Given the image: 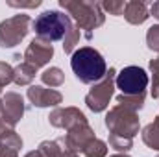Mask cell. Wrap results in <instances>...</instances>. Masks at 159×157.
Returning a JSON list of instances; mask_svg holds the SVG:
<instances>
[{
  "instance_id": "obj_1",
  "label": "cell",
  "mask_w": 159,
  "mask_h": 157,
  "mask_svg": "<svg viewBox=\"0 0 159 157\" xmlns=\"http://www.w3.org/2000/svg\"><path fill=\"white\" fill-rule=\"evenodd\" d=\"M59 6L67 11V15L76 20V26L85 32V39L93 37V30L100 28L106 20L104 9L100 2L93 0H59Z\"/></svg>"
},
{
  "instance_id": "obj_2",
  "label": "cell",
  "mask_w": 159,
  "mask_h": 157,
  "mask_svg": "<svg viewBox=\"0 0 159 157\" xmlns=\"http://www.w3.org/2000/svg\"><path fill=\"white\" fill-rule=\"evenodd\" d=\"M72 72L81 83H96L106 76L107 65L104 56L93 46H81L70 56Z\"/></svg>"
},
{
  "instance_id": "obj_3",
  "label": "cell",
  "mask_w": 159,
  "mask_h": 157,
  "mask_svg": "<svg viewBox=\"0 0 159 157\" xmlns=\"http://www.w3.org/2000/svg\"><path fill=\"white\" fill-rule=\"evenodd\" d=\"M32 26H34V32L37 34L39 39L54 43V41L65 39V35L70 32V28L74 24H72V19L67 13L56 11V9H48V11L41 13L39 17L32 22Z\"/></svg>"
},
{
  "instance_id": "obj_4",
  "label": "cell",
  "mask_w": 159,
  "mask_h": 157,
  "mask_svg": "<svg viewBox=\"0 0 159 157\" xmlns=\"http://www.w3.org/2000/svg\"><path fill=\"white\" fill-rule=\"evenodd\" d=\"M106 128L109 129V133L126 137V139H133L139 133L141 122H139V113L129 111L122 105H113L107 115H106Z\"/></svg>"
},
{
  "instance_id": "obj_5",
  "label": "cell",
  "mask_w": 159,
  "mask_h": 157,
  "mask_svg": "<svg viewBox=\"0 0 159 157\" xmlns=\"http://www.w3.org/2000/svg\"><path fill=\"white\" fill-rule=\"evenodd\" d=\"M115 78H117V70L115 69H109L106 72V76L100 79V81H96L91 87V91L87 92L85 104H87V107L93 113H102V111L107 109L109 100L113 98V92L117 89L115 87Z\"/></svg>"
},
{
  "instance_id": "obj_6",
  "label": "cell",
  "mask_w": 159,
  "mask_h": 157,
  "mask_svg": "<svg viewBox=\"0 0 159 157\" xmlns=\"http://www.w3.org/2000/svg\"><path fill=\"white\" fill-rule=\"evenodd\" d=\"M148 83H150V78L146 70L135 65L124 67L115 78V87L120 91V94H128V96L144 94Z\"/></svg>"
},
{
  "instance_id": "obj_7",
  "label": "cell",
  "mask_w": 159,
  "mask_h": 157,
  "mask_svg": "<svg viewBox=\"0 0 159 157\" xmlns=\"http://www.w3.org/2000/svg\"><path fill=\"white\" fill-rule=\"evenodd\" d=\"M32 19L24 13H19L15 17H9L0 22V48H13L20 44L30 32Z\"/></svg>"
},
{
  "instance_id": "obj_8",
  "label": "cell",
  "mask_w": 159,
  "mask_h": 157,
  "mask_svg": "<svg viewBox=\"0 0 159 157\" xmlns=\"http://www.w3.org/2000/svg\"><path fill=\"white\" fill-rule=\"evenodd\" d=\"M52 57H54V44L44 39H39V37H35L32 41L28 44L26 52H24L26 63H30L35 69H41V67L48 65Z\"/></svg>"
},
{
  "instance_id": "obj_9",
  "label": "cell",
  "mask_w": 159,
  "mask_h": 157,
  "mask_svg": "<svg viewBox=\"0 0 159 157\" xmlns=\"http://www.w3.org/2000/svg\"><path fill=\"white\" fill-rule=\"evenodd\" d=\"M2 104H4V124H6V128L15 129V126L20 122V118L24 117V111H26L24 98L19 92H6L2 96Z\"/></svg>"
},
{
  "instance_id": "obj_10",
  "label": "cell",
  "mask_w": 159,
  "mask_h": 157,
  "mask_svg": "<svg viewBox=\"0 0 159 157\" xmlns=\"http://www.w3.org/2000/svg\"><path fill=\"white\" fill-rule=\"evenodd\" d=\"M48 122H50L54 128H61V129H67V131H69V129H72L74 126L87 122V117L80 111L78 107L69 105V107H56V109L50 113Z\"/></svg>"
},
{
  "instance_id": "obj_11",
  "label": "cell",
  "mask_w": 159,
  "mask_h": 157,
  "mask_svg": "<svg viewBox=\"0 0 159 157\" xmlns=\"http://www.w3.org/2000/svg\"><path fill=\"white\" fill-rule=\"evenodd\" d=\"M28 100L35 107H57L63 102V94L56 89H48L43 85H30L28 89Z\"/></svg>"
},
{
  "instance_id": "obj_12",
  "label": "cell",
  "mask_w": 159,
  "mask_h": 157,
  "mask_svg": "<svg viewBox=\"0 0 159 157\" xmlns=\"http://www.w3.org/2000/svg\"><path fill=\"white\" fill-rule=\"evenodd\" d=\"M94 139H96V135H94V129L89 126V122H83V124L74 126V128L69 129L67 135L63 137L65 144H67L69 148H72L74 152H78V154L83 152L85 146H87L91 141H94Z\"/></svg>"
},
{
  "instance_id": "obj_13",
  "label": "cell",
  "mask_w": 159,
  "mask_h": 157,
  "mask_svg": "<svg viewBox=\"0 0 159 157\" xmlns=\"http://www.w3.org/2000/svg\"><path fill=\"white\" fill-rule=\"evenodd\" d=\"M20 148L22 139L15 129L6 128L0 131V157H19Z\"/></svg>"
},
{
  "instance_id": "obj_14",
  "label": "cell",
  "mask_w": 159,
  "mask_h": 157,
  "mask_svg": "<svg viewBox=\"0 0 159 157\" xmlns=\"http://www.w3.org/2000/svg\"><path fill=\"white\" fill-rule=\"evenodd\" d=\"M150 17V11H148V6L144 2H139V0H131V2H126V7H124V19L133 24V26H139L143 22H146Z\"/></svg>"
},
{
  "instance_id": "obj_15",
  "label": "cell",
  "mask_w": 159,
  "mask_h": 157,
  "mask_svg": "<svg viewBox=\"0 0 159 157\" xmlns=\"http://www.w3.org/2000/svg\"><path fill=\"white\" fill-rule=\"evenodd\" d=\"M35 74H37V69L24 61V63H20V65L15 67V70H13V81L19 87H26V85H30L34 81Z\"/></svg>"
},
{
  "instance_id": "obj_16",
  "label": "cell",
  "mask_w": 159,
  "mask_h": 157,
  "mask_svg": "<svg viewBox=\"0 0 159 157\" xmlns=\"http://www.w3.org/2000/svg\"><path fill=\"white\" fill-rule=\"evenodd\" d=\"M41 79L44 85H48L50 89H56V87H61L63 81H65V74L59 67H50L46 69L43 74H41Z\"/></svg>"
},
{
  "instance_id": "obj_17",
  "label": "cell",
  "mask_w": 159,
  "mask_h": 157,
  "mask_svg": "<svg viewBox=\"0 0 159 157\" xmlns=\"http://www.w3.org/2000/svg\"><path fill=\"white\" fill-rule=\"evenodd\" d=\"M143 142L150 148V150H156L159 152V126L157 124H148L143 128Z\"/></svg>"
},
{
  "instance_id": "obj_18",
  "label": "cell",
  "mask_w": 159,
  "mask_h": 157,
  "mask_svg": "<svg viewBox=\"0 0 159 157\" xmlns=\"http://www.w3.org/2000/svg\"><path fill=\"white\" fill-rule=\"evenodd\" d=\"M117 104L129 109V111H135L139 113L143 107H144V94H135V96H128V94H119L117 96Z\"/></svg>"
},
{
  "instance_id": "obj_19",
  "label": "cell",
  "mask_w": 159,
  "mask_h": 157,
  "mask_svg": "<svg viewBox=\"0 0 159 157\" xmlns=\"http://www.w3.org/2000/svg\"><path fill=\"white\" fill-rule=\"evenodd\" d=\"M81 154L85 157H106L107 155V142H104L102 139H94L85 146V150Z\"/></svg>"
},
{
  "instance_id": "obj_20",
  "label": "cell",
  "mask_w": 159,
  "mask_h": 157,
  "mask_svg": "<svg viewBox=\"0 0 159 157\" xmlns=\"http://www.w3.org/2000/svg\"><path fill=\"white\" fill-rule=\"evenodd\" d=\"M109 146L113 150H117L119 154H126L133 148V139H126V137H119V135L109 133Z\"/></svg>"
},
{
  "instance_id": "obj_21",
  "label": "cell",
  "mask_w": 159,
  "mask_h": 157,
  "mask_svg": "<svg viewBox=\"0 0 159 157\" xmlns=\"http://www.w3.org/2000/svg\"><path fill=\"white\" fill-rule=\"evenodd\" d=\"M78 43H80V28L78 26H72L70 32H69V34L65 35V39H63V52L72 56Z\"/></svg>"
},
{
  "instance_id": "obj_22",
  "label": "cell",
  "mask_w": 159,
  "mask_h": 157,
  "mask_svg": "<svg viewBox=\"0 0 159 157\" xmlns=\"http://www.w3.org/2000/svg\"><path fill=\"white\" fill-rule=\"evenodd\" d=\"M37 150L43 157H59V154H61V146H59L57 139L56 141H43Z\"/></svg>"
},
{
  "instance_id": "obj_23",
  "label": "cell",
  "mask_w": 159,
  "mask_h": 157,
  "mask_svg": "<svg viewBox=\"0 0 159 157\" xmlns=\"http://www.w3.org/2000/svg\"><path fill=\"white\" fill-rule=\"evenodd\" d=\"M150 72H152V96H159V56L150 61Z\"/></svg>"
},
{
  "instance_id": "obj_24",
  "label": "cell",
  "mask_w": 159,
  "mask_h": 157,
  "mask_svg": "<svg viewBox=\"0 0 159 157\" xmlns=\"http://www.w3.org/2000/svg\"><path fill=\"white\" fill-rule=\"evenodd\" d=\"M124 7H126V2L122 0H107L102 4V9L107 11L109 15H124Z\"/></svg>"
},
{
  "instance_id": "obj_25",
  "label": "cell",
  "mask_w": 159,
  "mask_h": 157,
  "mask_svg": "<svg viewBox=\"0 0 159 157\" xmlns=\"http://www.w3.org/2000/svg\"><path fill=\"white\" fill-rule=\"evenodd\" d=\"M146 44L150 50L159 52V24H154L152 28H148L146 32Z\"/></svg>"
},
{
  "instance_id": "obj_26",
  "label": "cell",
  "mask_w": 159,
  "mask_h": 157,
  "mask_svg": "<svg viewBox=\"0 0 159 157\" xmlns=\"http://www.w3.org/2000/svg\"><path fill=\"white\" fill-rule=\"evenodd\" d=\"M13 67L6 61H0V79L4 81V85H9L13 81Z\"/></svg>"
},
{
  "instance_id": "obj_27",
  "label": "cell",
  "mask_w": 159,
  "mask_h": 157,
  "mask_svg": "<svg viewBox=\"0 0 159 157\" xmlns=\"http://www.w3.org/2000/svg\"><path fill=\"white\" fill-rule=\"evenodd\" d=\"M7 6H11V7H37V6H41V0H34V2H7Z\"/></svg>"
},
{
  "instance_id": "obj_28",
  "label": "cell",
  "mask_w": 159,
  "mask_h": 157,
  "mask_svg": "<svg viewBox=\"0 0 159 157\" xmlns=\"http://www.w3.org/2000/svg\"><path fill=\"white\" fill-rule=\"evenodd\" d=\"M6 129V124H4V104H2V98H0V131Z\"/></svg>"
},
{
  "instance_id": "obj_29",
  "label": "cell",
  "mask_w": 159,
  "mask_h": 157,
  "mask_svg": "<svg viewBox=\"0 0 159 157\" xmlns=\"http://www.w3.org/2000/svg\"><path fill=\"white\" fill-rule=\"evenodd\" d=\"M150 13H152V15H154V17L159 20V2H154V4H152V7H150Z\"/></svg>"
},
{
  "instance_id": "obj_30",
  "label": "cell",
  "mask_w": 159,
  "mask_h": 157,
  "mask_svg": "<svg viewBox=\"0 0 159 157\" xmlns=\"http://www.w3.org/2000/svg\"><path fill=\"white\" fill-rule=\"evenodd\" d=\"M24 157H43V155L39 154V150H32V152H28Z\"/></svg>"
},
{
  "instance_id": "obj_31",
  "label": "cell",
  "mask_w": 159,
  "mask_h": 157,
  "mask_svg": "<svg viewBox=\"0 0 159 157\" xmlns=\"http://www.w3.org/2000/svg\"><path fill=\"white\" fill-rule=\"evenodd\" d=\"M111 157H129L128 154H115V155H111Z\"/></svg>"
},
{
  "instance_id": "obj_32",
  "label": "cell",
  "mask_w": 159,
  "mask_h": 157,
  "mask_svg": "<svg viewBox=\"0 0 159 157\" xmlns=\"http://www.w3.org/2000/svg\"><path fill=\"white\" fill-rule=\"evenodd\" d=\"M154 124H157V126H159V115H157L156 118H154Z\"/></svg>"
},
{
  "instance_id": "obj_33",
  "label": "cell",
  "mask_w": 159,
  "mask_h": 157,
  "mask_svg": "<svg viewBox=\"0 0 159 157\" xmlns=\"http://www.w3.org/2000/svg\"><path fill=\"white\" fill-rule=\"evenodd\" d=\"M157 100H159V96H157Z\"/></svg>"
}]
</instances>
